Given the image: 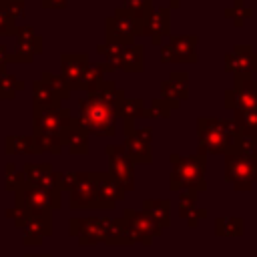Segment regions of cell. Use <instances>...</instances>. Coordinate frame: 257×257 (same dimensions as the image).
<instances>
[{
    "mask_svg": "<svg viewBox=\"0 0 257 257\" xmlns=\"http://www.w3.org/2000/svg\"><path fill=\"white\" fill-rule=\"evenodd\" d=\"M108 155V173L114 177V181L126 191L135 189V163L128 159L122 145H106Z\"/></svg>",
    "mask_w": 257,
    "mask_h": 257,
    "instance_id": "cell-10",
    "label": "cell"
},
{
    "mask_svg": "<svg viewBox=\"0 0 257 257\" xmlns=\"http://www.w3.org/2000/svg\"><path fill=\"white\" fill-rule=\"evenodd\" d=\"M34 143L38 153H52V155H60L62 153V137L60 135H44V133H32Z\"/></svg>",
    "mask_w": 257,
    "mask_h": 257,
    "instance_id": "cell-30",
    "label": "cell"
},
{
    "mask_svg": "<svg viewBox=\"0 0 257 257\" xmlns=\"http://www.w3.org/2000/svg\"><path fill=\"white\" fill-rule=\"evenodd\" d=\"M135 135L141 139V141H145V143H149L151 145V141H153V128L151 126H143V128H135Z\"/></svg>",
    "mask_w": 257,
    "mask_h": 257,
    "instance_id": "cell-45",
    "label": "cell"
},
{
    "mask_svg": "<svg viewBox=\"0 0 257 257\" xmlns=\"http://www.w3.org/2000/svg\"><path fill=\"white\" fill-rule=\"evenodd\" d=\"M24 90V82L18 80L14 74L4 72L2 80H0V100H12L16 96V92Z\"/></svg>",
    "mask_w": 257,
    "mask_h": 257,
    "instance_id": "cell-34",
    "label": "cell"
},
{
    "mask_svg": "<svg viewBox=\"0 0 257 257\" xmlns=\"http://www.w3.org/2000/svg\"><path fill=\"white\" fill-rule=\"evenodd\" d=\"M96 197L98 209H112L124 199V189L114 181L110 173H96Z\"/></svg>",
    "mask_w": 257,
    "mask_h": 257,
    "instance_id": "cell-16",
    "label": "cell"
},
{
    "mask_svg": "<svg viewBox=\"0 0 257 257\" xmlns=\"http://www.w3.org/2000/svg\"><path fill=\"white\" fill-rule=\"evenodd\" d=\"M26 257H50V255H26Z\"/></svg>",
    "mask_w": 257,
    "mask_h": 257,
    "instance_id": "cell-50",
    "label": "cell"
},
{
    "mask_svg": "<svg viewBox=\"0 0 257 257\" xmlns=\"http://www.w3.org/2000/svg\"><path fill=\"white\" fill-rule=\"evenodd\" d=\"M233 88L225 90V108L229 110H247L257 106V80L251 72L233 74Z\"/></svg>",
    "mask_w": 257,
    "mask_h": 257,
    "instance_id": "cell-7",
    "label": "cell"
},
{
    "mask_svg": "<svg viewBox=\"0 0 257 257\" xmlns=\"http://www.w3.org/2000/svg\"><path fill=\"white\" fill-rule=\"evenodd\" d=\"M122 8H126L128 14L143 24L153 10V0H122Z\"/></svg>",
    "mask_w": 257,
    "mask_h": 257,
    "instance_id": "cell-32",
    "label": "cell"
},
{
    "mask_svg": "<svg viewBox=\"0 0 257 257\" xmlns=\"http://www.w3.org/2000/svg\"><path fill=\"white\" fill-rule=\"evenodd\" d=\"M16 40H18V48L16 52L28 56V58H34L36 54L42 52V36L28 24H22L16 28Z\"/></svg>",
    "mask_w": 257,
    "mask_h": 257,
    "instance_id": "cell-18",
    "label": "cell"
},
{
    "mask_svg": "<svg viewBox=\"0 0 257 257\" xmlns=\"http://www.w3.org/2000/svg\"><path fill=\"white\" fill-rule=\"evenodd\" d=\"M4 72H6V70H0V80H2V76H4Z\"/></svg>",
    "mask_w": 257,
    "mask_h": 257,
    "instance_id": "cell-51",
    "label": "cell"
},
{
    "mask_svg": "<svg viewBox=\"0 0 257 257\" xmlns=\"http://www.w3.org/2000/svg\"><path fill=\"white\" fill-rule=\"evenodd\" d=\"M40 80L50 88V92L58 98V100H66L68 96H70V88H68V84L64 82V78L60 76V74H54V72H50V70H42V74H40Z\"/></svg>",
    "mask_w": 257,
    "mask_h": 257,
    "instance_id": "cell-29",
    "label": "cell"
},
{
    "mask_svg": "<svg viewBox=\"0 0 257 257\" xmlns=\"http://www.w3.org/2000/svg\"><path fill=\"white\" fill-rule=\"evenodd\" d=\"M141 22H137L126 8L116 6L112 16H108L104 20V42H114V44H122L128 46L135 42V38L141 34Z\"/></svg>",
    "mask_w": 257,
    "mask_h": 257,
    "instance_id": "cell-6",
    "label": "cell"
},
{
    "mask_svg": "<svg viewBox=\"0 0 257 257\" xmlns=\"http://www.w3.org/2000/svg\"><path fill=\"white\" fill-rule=\"evenodd\" d=\"M197 34H171L169 44L175 52V62H191L195 64L199 60L197 56Z\"/></svg>",
    "mask_w": 257,
    "mask_h": 257,
    "instance_id": "cell-17",
    "label": "cell"
},
{
    "mask_svg": "<svg viewBox=\"0 0 257 257\" xmlns=\"http://www.w3.org/2000/svg\"><path fill=\"white\" fill-rule=\"evenodd\" d=\"M8 56H10V52L6 50V46H4V44H0V70H6Z\"/></svg>",
    "mask_w": 257,
    "mask_h": 257,
    "instance_id": "cell-46",
    "label": "cell"
},
{
    "mask_svg": "<svg viewBox=\"0 0 257 257\" xmlns=\"http://www.w3.org/2000/svg\"><path fill=\"white\" fill-rule=\"evenodd\" d=\"M88 64L86 52H62L60 54V76L70 90H82V72Z\"/></svg>",
    "mask_w": 257,
    "mask_h": 257,
    "instance_id": "cell-12",
    "label": "cell"
},
{
    "mask_svg": "<svg viewBox=\"0 0 257 257\" xmlns=\"http://www.w3.org/2000/svg\"><path fill=\"white\" fill-rule=\"evenodd\" d=\"M225 16L231 18L233 24L239 28V26L245 24V20H247L249 16H253V10H251L249 6H245V0H233V4L225 8Z\"/></svg>",
    "mask_w": 257,
    "mask_h": 257,
    "instance_id": "cell-33",
    "label": "cell"
},
{
    "mask_svg": "<svg viewBox=\"0 0 257 257\" xmlns=\"http://www.w3.org/2000/svg\"><path fill=\"white\" fill-rule=\"evenodd\" d=\"M124 151L128 155V159L133 163H143V165H151L153 163V151H151V145L141 141L135 133L124 137Z\"/></svg>",
    "mask_w": 257,
    "mask_h": 257,
    "instance_id": "cell-20",
    "label": "cell"
},
{
    "mask_svg": "<svg viewBox=\"0 0 257 257\" xmlns=\"http://www.w3.org/2000/svg\"><path fill=\"white\" fill-rule=\"evenodd\" d=\"M72 114L68 108H32V133L60 135L72 124Z\"/></svg>",
    "mask_w": 257,
    "mask_h": 257,
    "instance_id": "cell-8",
    "label": "cell"
},
{
    "mask_svg": "<svg viewBox=\"0 0 257 257\" xmlns=\"http://www.w3.org/2000/svg\"><path fill=\"white\" fill-rule=\"evenodd\" d=\"M171 112V106L163 98H153L151 104L143 110V118H169Z\"/></svg>",
    "mask_w": 257,
    "mask_h": 257,
    "instance_id": "cell-38",
    "label": "cell"
},
{
    "mask_svg": "<svg viewBox=\"0 0 257 257\" xmlns=\"http://www.w3.org/2000/svg\"><path fill=\"white\" fill-rule=\"evenodd\" d=\"M169 4H171V8H179L181 6V0H169Z\"/></svg>",
    "mask_w": 257,
    "mask_h": 257,
    "instance_id": "cell-48",
    "label": "cell"
},
{
    "mask_svg": "<svg viewBox=\"0 0 257 257\" xmlns=\"http://www.w3.org/2000/svg\"><path fill=\"white\" fill-rule=\"evenodd\" d=\"M14 197H16V207L26 211L28 215H50L52 209H58L54 199L44 189L28 181L14 193Z\"/></svg>",
    "mask_w": 257,
    "mask_h": 257,
    "instance_id": "cell-9",
    "label": "cell"
},
{
    "mask_svg": "<svg viewBox=\"0 0 257 257\" xmlns=\"http://www.w3.org/2000/svg\"><path fill=\"white\" fill-rule=\"evenodd\" d=\"M251 159H255V161H257V147H255V151H253V155H251Z\"/></svg>",
    "mask_w": 257,
    "mask_h": 257,
    "instance_id": "cell-49",
    "label": "cell"
},
{
    "mask_svg": "<svg viewBox=\"0 0 257 257\" xmlns=\"http://www.w3.org/2000/svg\"><path fill=\"white\" fill-rule=\"evenodd\" d=\"M16 28H18L16 20L12 16L0 12V36H12V34H16Z\"/></svg>",
    "mask_w": 257,
    "mask_h": 257,
    "instance_id": "cell-41",
    "label": "cell"
},
{
    "mask_svg": "<svg viewBox=\"0 0 257 257\" xmlns=\"http://www.w3.org/2000/svg\"><path fill=\"white\" fill-rule=\"evenodd\" d=\"M197 153L199 155H229L235 151V139L223 126L221 118L199 116L197 118Z\"/></svg>",
    "mask_w": 257,
    "mask_h": 257,
    "instance_id": "cell-4",
    "label": "cell"
},
{
    "mask_svg": "<svg viewBox=\"0 0 257 257\" xmlns=\"http://www.w3.org/2000/svg\"><path fill=\"white\" fill-rule=\"evenodd\" d=\"M225 70L233 74L257 72V52L251 44H235L231 52L225 54Z\"/></svg>",
    "mask_w": 257,
    "mask_h": 257,
    "instance_id": "cell-13",
    "label": "cell"
},
{
    "mask_svg": "<svg viewBox=\"0 0 257 257\" xmlns=\"http://www.w3.org/2000/svg\"><path fill=\"white\" fill-rule=\"evenodd\" d=\"M124 90L114 80H102L78 100V124L96 137H112L116 133L118 108L124 100Z\"/></svg>",
    "mask_w": 257,
    "mask_h": 257,
    "instance_id": "cell-1",
    "label": "cell"
},
{
    "mask_svg": "<svg viewBox=\"0 0 257 257\" xmlns=\"http://www.w3.org/2000/svg\"><path fill=\"white\" fill-rule=\"evenodd\" d=\"M76 181H78V173H58V187H60V191H72V187L76 185Z\"/></svg>",
    "mask_w": 257,
    "mask_h": 257,
    "instance_id": "cell-42",
    "label": "cell"
},
{
    "mask_svg": "<svg viewBox=\"0 0 257 257\" xmlns=\"http://www.w3.org/2000/svg\"><path fill=\"white\" fill-rule=\"evenodd\" d=\"M106 72H110V68L104 62H90L88 60V64H86V68L82 72V90L88 92L90 88H94L98 82L104 80Z\"/></svg>",
    "mask_w": 257,
    "mask_h": 257,
    "instance_id": "cell-26",
    "label": "cell"
},
{
    "mask_svg": "<svg viewBox=\"0 0 257 257\" xmlns=\"http://www.w3.org/2000/svg\"><path fill=\"white\" fill-rule=\"evenodd\" d=\"M122 133H124V137H128V135H133V133H135L133 118H122Z\"/></svg>",
    "mask_w": 257,
    "mask_h": 257,
    "instance_id": "cell-47",
    "label": "cell"
},
{
    "mask_svg": "<svg viewBox=\"0 0 257 257\" xmlns=\"http://www.w3.org/2000/svg\"><path fill=\"white\" fill-rule=\"evenodd\" d=\"M122 44H114V42H100L96 46V52L104 56V64L112 70H118L120 68V62H122Z\"/></svg>",
    "mask_w": 257,
    "mask_h": 257,
    "instance_id": "cell-28",
    "label": "cell"
},
{
    "mask_svg": "<svg viewBox=\"0 0 257 257\" xmlns=\"http://www.w3.org/2000/svg\"><path fill=\"white\" fill-rule=\"evenodd\" d=\"M171 8H153L141 26V36H149L153 44H161L163 36H171Z\"/></svg>",
    "mask_w": 257,
    "mask_h": 257,
    "instance_id": "cell-14",
    "label": "cell"
},
{
    "mask_svg": "<svg viewBox=\"0 0 257 257\" xmlns=\"http://www.w3.org/2000/svg\"><path fill=\"white\" fill-rule=\"evenodd\" d=\"M124 223L133 229V233L137 235V241L143 245H151L153 237L161 235V229L157 227V223L145 213V211H133V209H124L122 213Z\"/></svg>",
    "mask_w": 257,
    "mask_h": 257,
    "instance_id": "cell-15",
    "label": "cell"
},
{
    "mask_svg": "<svg viewBox=\"0 0 257 257\" xmlns=\"http://www.w3.org/2000/svg\"><path fill=\"white\" fill-rule=\"evenodd\" d=\"M197 191H183L179 195V215L183 219H191V215L197 211Z\"/></svg>",
    "mask_w": 257,
    "mask_h": 257,
    "instance_id": "cell-37",
    "label": "cell"
},
{
    "mask_svg": "<svg viewBox=\"0 0 257 257\" xmlns=\"http://www.w3.org/2000/svg\"><path fill=\"white\" fill-rule=\"evenodd\" d=\"M0 12L12 16L14 20L24 14V0H0Z\"/></svg>",
    "mask_w": 257,
    "mask_h": 257,
    "instance_id": "cell-40",
    "label": "cell"
},
{
    "mask_svg": "<svg viewBox=\"0 0 257 257\" xmlns=\"http://www.w3.org/2000/svg\"><path fill=\"white\" fill-rule=\"evenodd\" d=\"M4 151L10 155H38L32 135H8L4 139Z\"/></svg>",
    "mask_w": 257,
    "mask_h": 257,
    "instance_id": "cell-22",
    "label": "cell"
},
{
    "mask_svg": "<svg viewBox=\"0 0 257 257\" xmlns=\"http://www.w3.org/2000/svg\"><path fill=\"white\" fill-rule=\"evenodd\" d=\"M70 209H98L96 173H78V181L70 191Z\"/></svg>",
    "mask_w": 257,
    "mask_h": 257,
    "instance_id": "cell-11",
    "label": "cell"
},
{
    "mask_svg": "<svg viewBox=\"0 0 257 257\" xmlns=\"http://www.w3.org/2000/svg\"><path fill=\"white\" fill-rule=\"evenodd\" d=\"M60 102L40 78L32 82V108H60Z\"/></svg>",
    "mask_w": 257,
    "mask_h": 257,
    "instance_id": "cell-23",
    "label": "cell"
},
{
    "mask_svg": "<svg viewBox=\"0 0 257 257\" xmlns=\"http://www.w3.org/2000/svg\"><path fill=\"white\" fill-rule=\"evenodd\" d=\"M161 60L163 62H175V52H173V48H171L169 42L161 46Z\"/></svg>",
    "mask_w": 257,
    "mask_h": 257,
    "instance_id": "cell-44",
    "label": "cell"
},
{
    "mask_svg": "<svg viewBox=\"0 0 257 257\" xmlns=\"http://www.w3.org/2000/svg\"><path fill=\"white\" fill-rule=\"evenodd\" d=\"M169 80L175 86V90L179 92L181 100H187L189 98V72L187 70H173L169 74Z\"/></svg>",
    "mask_w": 257,
    "mask_h": 257,
    "instance_id": "cell-39",
    "label": "cell"
},
{
    "mask_svg": "<svg viewBox=\"0 0 257 257\" xmlns=\"http://www.w3.org/2000/svg\"><path fill=\"white\" fill-rule=\"evenodd\" d=\"M171 179H169V187L171 191H205L207 183H205V169H207V157L205 155H171Z\"/></svg>",
    "mask_w": 257,
    "mask_h": 257,
    "instance_id": "cell-2",
    "label": "cell"
},
{
    "mask_svg": "<svg viewBox=\"0 0 257 257\" xmlns=\"http://www.w3.org/2000/svg\"><path fill=\"white\" fill-rule=\"evenodd\" d=\"M143 46L133 42L128 46L122 48V62H120V70L124 72H141L143 70Z\"/></svg>",
    "mask_w": 257,
    "mask_h": 257,
    "instance_id": "cell-24",
    "label": "cell"
},
{
    "mask_svg": "<svg viewBox=\"0 0 257 257\" xmlns=\"http://www.w3.org/2000/svg\"><path fill=\"white\" fill-rule=\"evenodd\" d=\"M22 173H24V177H26L28 183L40 187L54 171H52V165L50 163H26L22 167Z\"/></svg>",
    "mask_w": 257,
    "mask_h": 257,
    "instance_id": "cell-27",
    "label": "cell"
},
{
    "mask_svg": "<svg viewBox=\"0 0 257 257\" xmlns=\"http://www.w3.org/2000/svg\"><path fill=\"white\" fill-rule=\"evenodd\" d=\"M70 235H74L80 245H120L122 225L120 219H104V217H84V219H70Z\"/></svg>",
    "mask_w": 257,
    "mask_h": 257,
    "instance_id": "cell-3",
    "label": "cell"
},
{
    "mask_svg": "<svg viewBox=\"0 0 257 257\" xmlns=\"http://www.w3.org/2000/svg\"><path fill=\"white\" fill-rule=\"evenodd\" d=\"M169 207H171V203L167 199H145L143 201V211L157 223V227L161 231L171 225V221H169Z\"/></svg>",
    "mask_w": 257,
    "mask_h": 257,
    "instance_id": "cell-21",
    "label": "cell"
},
{
    "mask_svg": "<svg viewBox=\"0 0 257 257\" xmlns=\"http://www.w3.org/2000/svg\"><path fill=\"white\" fill-rule=\"evenodd\" d=\"M70 0H40V6L42 8H48V10H62L68 6Z\"/></svg>",
    "mask_w": 257,
    "mask_h": 257,
    "instance_id": "cell-43",
    "label": "cell"
},
{
    "mask_svg": "<svg viewBox=\"0 0 257 257\" xmlns=\"http://www.w3.org/2000/svg\"><path fill=\"white\" fill-rule=\"evenodd\" d=\"M145 102L141 98H124L118 108V118H143Z\"/></svg>",
    "mask_w": 257,
    "mask_h": 257,
    "instance_id": "cell-36",
    "label": "cell"
},
{
    "mask_svg": "<svg viewBox=\"0 0 257 257\" xmlns=\"http://www.w3.org/2000/svg\"><path fill=\"white\" fill-rule=\"evenodd\" d=\"M225 179L235 191H251L257 183V161L237 151L225 155Z\"/></svg>",
    "mask_w": 257,
    "mask_h": 257,
    "instance_id": "cell-5",
    "label": "cell"
},
{
    "mask_svg": "<svg viewBox=\"0 0 257 257\" xmlns=\"http://www.w3.org/2000/svg\"><path fill=\"white\" fill-rule=\"evenodd\" d=\"M4 187H6V191H18L24 183H26V177H24V173L22 171H18L16 169V165L14 163H6V167H4Z\"/></svg>",
    "mask_w": 257,
    "mask_h": 257,
    "instance_id": "cell-35",
    "label": "cell"
},
{
    "mask_svg": "<svg viewBox=\"0 0 257 257\" xmlns=\"http://www.w3.org/2000/svg\"><path fill=\"white\" fill-rule=\"evenodd\" d=\"M233 120L237 122L241 135L257 139V106L247 110H233Z\"/></svg>",
    "mask_w": 257,
    "mask_h": 257,
    "instance_id": "cell-25",
    "label": "cell"
},
{
    "mask_svg": "<svg viewBox=\"0 0 257 257\" xmlns=\"http://www.w3.org/2000/svg\"><path fill=\"white\" fill-rule=\"evenodd\" d=\"M62 145L68 149L70 155H86L88 153V133L78 124L76 116L72 124L62 133Z\"/></svg>",
    "mask_w": 257,
    "mask_h": 257,
    "instance_id": "cell-19",
    "label": "cell"
},
{
    "mask_svg": "<svg viewBox=\"0 0 257 257\" xmlns=\"http://www.w3.org/2000/svg\"><path fill=\"white\" fill-rule=\"evenodd\" d=\"M243 229H245V223L239 217H229V219L221 217L215 221V233L219 237H239L243 235Z\"/></svg>",
    "mask_w": 257,
    "mask_h": 257,
    "instance_id": "cell-31",
    "label": "cell"
}]
</instances>
